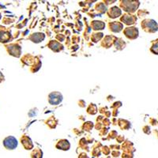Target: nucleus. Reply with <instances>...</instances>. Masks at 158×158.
Returning a JSON list of instances; mask_svg holds the SVG:
<instances>
[{
	"label": "nucleus",
	"instance_id": "nucleus-1",
	"mask_svg": "<svg viewBox=\"0 0 158 158\" xmlns=\"http://www.w3.org/2000/svg\"><path fill=\"white\" fill-rule=\"evenodd\" d=\"M3 144L6 148L8 149H14L17 146V141L14 137H7L3 141Z\"/></svg>",
	"mask_w": 158,
	"mask_h": 158
},
{
	"label": "nucleus",
	"instance_id": "nucleus-2",
	"mask_svg": "<svg viewBox=\"0 0 158 158\" xmlns=\"http://www.w3.org/2000/svg\"><path fill=\"white\" fill-rule=\"evenodd\" d=\"M3 75H2V74H1V72H0V82H1L2 80H3Z\"/></svg>",
	"mask_w": 158,
	"mask_h": 158
}]
</instances>
